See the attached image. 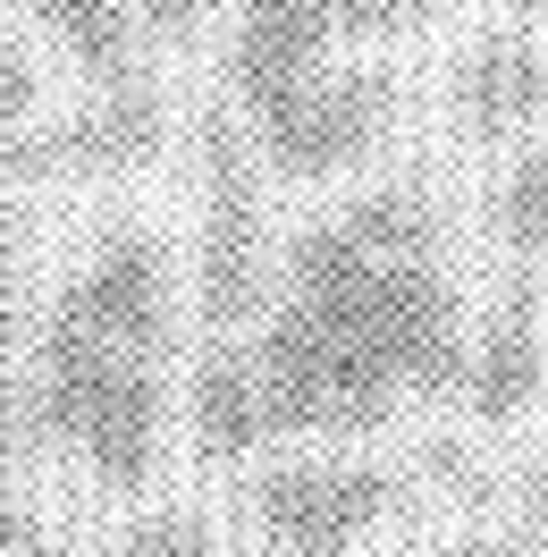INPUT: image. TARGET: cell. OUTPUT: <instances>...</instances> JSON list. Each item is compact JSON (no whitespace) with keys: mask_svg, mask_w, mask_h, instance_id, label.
I'll return each mask as SVG.
<instances>
[{"mask_svg":"<svg viewBox=\"0 0 548 557\" xmlns=\"http://www.w3.org/2000/svg\"><path fill=\"white\" fill-rule=\"evenodd\" d=\"M287 278H296L287 305H312L321 321L354 330L388 363V381H413V388L456 381V296L422 262H379L346 220H329L296 245Z\"/></svg>","mask_w":548,"mask_h":557,"instance_id":"6da1fadb","label":"cell"},{"mask_svg":"<svg viewBox=\"0 0 548 557\" xmlns=\"http://www.w3.org/2000/svg\"><path fill=\"white\" fill-rule=\"evenodd\" d=\"M161 381L144 355H102L42 338V422L68 440L102 482H144L161 456Z\"/></svg>","mask_w":548,"mask_h":557,"instance_id":"7a4b0ae2","label":"cell"},{"mask_svg":"<svg viewBox=\"0 0 548 557\" xmlns=\"http://www.w3.org/2000/svg\"><path fill=\"white\" fill-rule=\"evenodd\" d=\"M253 381H262L271 431H372V422H388V388H397L354 330L321 321L312 305H287L262 330Z\"/></svg>","mask_w":548,"mask_h":557,"instance_id":"3957f363","label":"cell"},{"mask_svg":"<svg viewBox=\"0 0 548 557\" xmlns=\"http://www.w3.org/2000/svg\"><path fill=\"white\" fill-rule=\"evenodd\" d=\"M388 110H397V85L379 69H321L287 85L278 102L245 110V127L278 177H338L388 136Z\"/></svg>","mask_w":548,"mask_h":557,"instance_id":"277c9868","label":"cell"},{"mask_svg":"<svg viewBox=\"0 0 548 557\" xmlns=\"http://www.w3.org/2000/svg\"><path fill=\"white\" fill-rule=\"evenodd\" d=\"M51 338L68 347H102V355H161L170 338V262L152 237H110L85 271L68 278L60 313H51Z\"/></svg>","mask_w":548,"mask_h":557,"instance_id":"5b68a950","label":"cell"},{"mask_svg":"<svg viewBox=\"0 0 548 557\" xmlns=\"http://www.w3.org/2000/svg\"><path fill=\"white\" fill-rule=\"evenodd\" d=\"M388 473L372 465H287L262 482V523H271L278 549L296 557H338L346 541H363L388 516Z\"/></svg>","mask_w":548,"mask_h":557,"instance_id":"8992f818","label":"cell"},{"mask_svg":"<svg viewBox=\"0 0 548 557\" xmlns=\"http://www.w3.org/2000/svg\"><path fill=\"white\" fill-rule=\"evenodd\" d=\"M211 161V211H203V313L211 321H245L262 296V228H253V152L237 144V127L203 136Z\"/></svg>","mask_w":548,"mask_h":557,"instance_id":"52a82bcc","label":"cell"},{"mask_svg":"<svg viewBox=\"0 0 548 557\" xmlns=\"http://www.w3.org/2000/svg\"><path fill=\"white\" fill-rule=\"evenodd\" d=\"M338 9L329 0H245L237 17V42H228V85H237L245 110L278 102L287 85H304V76L329 69V51H338Z\"/></svg>","mask_w":548,"mask_h":557,"instance_id":"ba28073f","label":"cell"},{"mask_svg":"<svg viewBox=\"0 0 548 557\" xmlns=\"http://www.w3.org/2000/svg\"><path fill=\"white\" fill-rule=\"evenodd\" d=\"M456 110H464V127H473L481 144L532 127L548 110V60L514 35H481L473 51L456 60Z\"/></svg>","mask_w":548,"mask_h":557,"instance_id":"9c48e42d","label":"cell"},{"mask_svg":"<svg viewBox=\"0 0 548 557\" xmlns=\"http://www.w3.org/2000/svg\"><path fill=\"white\" fill-rule=\"evenodd\" d=\"M271 431V406H262V381H253V355H211L195 372V440L203 456H253Z\"/></svg>","mask_w":548,"mask_h":557,"instance_id":"30bf717a","label":"cell"},{"mask_svg":"<svg viewBox=\"0 0 548 557\" xmlns=\"http://www.w3.org/2000/svg\"><path fill=\"white\" fill-rule=\"evenodd\" d=\"M26 17H35L85 76L127 85V0H26Z\"/></svg>","mask_w":548,"mask_h":557,"instance_id":"8fae6325","label":"cell"},{"mask_svg":"<svg viewBox=\"0 0 548 557\" xmlns=\"http://www.w3.org/2000/svg\"><path fill=\"white\" fill-rule=\"evenodd\" d=\"M532 388H540V338L523 330V313H507L498 330H489L481 363H473V414L481 422H507V414H523Z\"/></svg>","mask_w":548,"mask_h":557,"instance_id":"7c38bea8","label":"cell"},{"mask_svg":"<svg viewBox=\"0 0 548 557\" xmlns=\"http://www.w3.org/2000/svg\"><path fill=\"white\" fill-rule=\"evenodd\" d=\"M35 119H42V60L17 35H0V177L35 161Z\"/></svg>","mask_w":548,"mask_h":557,"instance_id":"4fadbf2b","label":"cell"},{"mask_svg":"<svg viewBox=\"0 0 548 557\" xmlns=\"http://www.w3.org/2000/svg\"><path fill=\"white\" fill-rule=\"evenodd\" d=\"M346 228L372 245L379 262H422V253H431V203H422V195H406V186L363 195V203L346 211Z\"/></svg>","mask_w":548,"mask_h":557,"instance_id":"5bb4252c","label":"cell"},{"mask_svg":"<svg viewBox=\"0 0 548 557\" xmlns=\"http://www.w3.org/2000/svg\"><path fill=\"white\" fill-rule=\"evenodd\" d=\"M498 237H507L514 253H548V136L532 144L507 170V186H498Z\"/></svg>","mask_w":548,"mask_h":557,"instance_id":"9a60e30c","label":"cell"},{"mask_svg":"<svg viewBox=\"0 0 548 557\" xmlns=\"http://www.w3.org/2000/svg\"><path fill=\"white\" fill-rule=\"evenodd\" d=\"M119 557H220V549H211V532L195 516H161V523H144Z\"/></svg>","mask_w":548,"mask_h":557,"instance_id":"2e32d148","label":"cell"},{"mask_svg":"<svg viewBox=\"0 0 548 557\" xmlns=\"http://www.w3.org/2000/svg\"><path fill=\"white\" fill-rule=\"evenodd\" d=\"M17 220L0 211V338H9V321H17V296H26V262H17Z\"/></svg>","mask_w":548,"mask_h":557,"instance_id":"e0dca14e","label":"cell"},{"mask_svg":"<svg viewBox=\"0 0 548 557\" xmlns=\"http://www.w3.org/2000/svg\"><path fill=\"white\" fill-rule=\"evenodd\" d=\"M532 516L548 523V456H540V465H532Z\"/></svg>","mask_w":548,"mask_h":557,"instance_id":"ac0fdd59","label":"cell"},{"mask_svg":"<svg viewBox=\"0 0 548 557\" xmlns=\"http://www.w3.org/2000/svg\"><path fill=\"white\" fill-rule=\"evenodd\" d=\"M507 9H523V17H548V0H507Z\"/></svg>","mask_w":548,"mask_h":557,"instance_id":"d6986e66","label":"cell"}]
</instances>
